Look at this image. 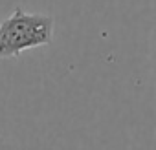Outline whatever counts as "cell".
Listing matches in <instances>:
<instances>
[{
  "label": "cell",
  "instance_id": "obj_1",
  "mask_svg": "<svg viewBox=\"0 0 156 150\" xmlns=\"http://www.w3.org/2000/svg\"><path fill=\"white\" fill-rule=\"evenodd\" d=\"M55 20L46 13H28L22 8L0 24V59L19 57L20 53L48 46L53 39Z\"/></svg>",
  "mask_w": 156,
  "mask_h": 150
}]
</instances>
